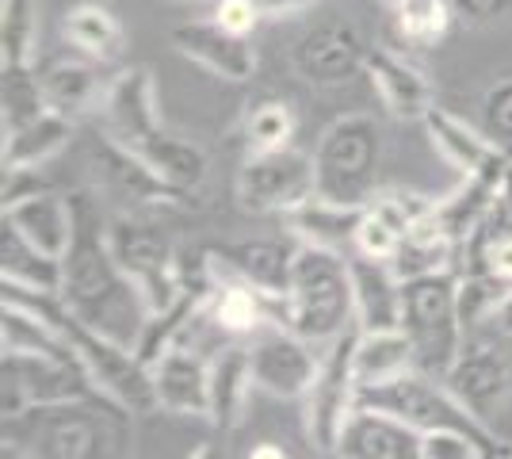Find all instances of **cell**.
I'll use <instances>...</instances> for the list:
<instances>
[{"label": "cell", "mask_w": 512, "mask_h": 459, "mask_svg": "<svg viewBox=\"0 0 512 459\" xmlns=\"http://www.w3.org/2000/svg\"><path fill=\"white\" fill-rule=\"evenodd\" d=\"M69 203H73L77 226H73V245L62 261L65 306L85 326L100 329L123 345H138L150 314H146L138 287L130 284L127 272L119 268L115 253H111V238H107L111 219L92 192H77V196H69Z\"/></svg>", "instance_id": "cell-1"}, {"label": "cell", "mask_w": 512, "mask_h": 459, "mask_svg": "<svg viewBox=\"0 0 512 459\" xmlns=\"http://www.w3.org/2000/svg\"><path fill=\"white\" fill-rule=\"evenodd\" d=\"M130 417L119 402L88 394L4 421V437L20 440L35 459H130Z\"/></svg>", "instance_id": "cell-2"}, {"label": "cell", "mask_w": 512, "mask_h": 459, "mask_svg": "<svg viewBox=\"0 0 512 459\" xmlns=\"http://www.w3.org/2000/svg\"><path fill=\"white\" fill-rule=\"evenodd\" d=\"M360 406L398 417V421L413 425L417 433H463V437L478 440V448H482L486 459H512V440L497 437L490 425H482L448 391V383L440 375H428L413 368V372L398 375V379H390L383 387H363Z\"/></svg>", "instance_id": "cell-3"}, {"label": "cell", "mask_w": 512, "mask_h": 459, "mask_svg": "<svg viewBox=\"0 0 512 459\" xmlns=\"http://www.w3.org/2000/svg\"><path fill=\"white\" fill-rule=\"evenodd\" d=\"M283 326L295 329L310 345H333L344 329L356 326L352 303V272L348 257L318 245H299L291 295L283 303Z\"/></svg>", "instance_id": "cell-4"}, {"label": "cell", "mask_w": 512, "mask_h": 459, "mask_svg": "<svg viewBox=\"0 0 512 459\" xmlns=\"http://www.w3.org/2000/svg\"><path fill=\"white\" fill-rule=\"evenodd\" d=\"M379 165H383V127L375 115H341L318 138L314 173L318 196L344 207H367L379 192Z\"/></svg>", "instance_id": "cell-5"}, {"label": "cell", "mask_w": 512, "mask_h": 459, "mask_svg": "<svg viewBox=\"0 0 512 459\" xmlns=\"http://www.w3.org/2000/svg\"><path fill=\"white\" fill-rule=\"evenodd\" d=\"M402 329L413 341L417 372L448 375L455 356L463 352V318H459V276L436 272L402 284Z\"/></svg>", "instance_id": "cell-6"}, {"label": "cell", "mask_w": 512, "mask_h": 459, "mask_svg": "<svg viewBox=\"0 0 512 459\" xmlns=\"http://www.w3.org/2000/svg\"><path fill=\"white\" fill-rule=\"evenodd\" d=\"M107 238H111V253H115L119 268L127 272L130 284L138 287L146 314H161L184 295L192 276L184 272L180 253L161 226L134 219V215H119L107 226Z\"/></svg>", "instance_id": "cell-7"}, {"label": "cell", "mask_w": 512, "mask_h": 459, "mask_svg": "<svg viewBox=\"0 0 512 459\" xmlns=\"http://www.w3.org/2000/svg\"><path fill=\"white\" fill-rule=\"evenodd\" d=\"M356 341L360 326L344 329L321 352V372L306 402V437L318 452H337L348 417L360 410V379H356Z\"/></svg>", "instance_id": "cell-8"}, {"label": "cell", "mask_w": 512, "mask_h": 459, "mask_svg": "<svg viewBox=\"0 0 512 459\" xmlns=\"http://www.w3.org/2000/svg\"><path fill=\"white\" fill-rule=\"evenodd\" d=\"M318 196L314 153L295 146L272 153H245V165L237 169V203L249 215H291L302 203Z\"/></svg>", "instance_id": "cell-9"}, {"label": "cell", "mask_w": 512, "mask_h": 459, "mask_svg": "<svg viewBox=\"0 0 512 459\" xmlns=\"http://www.w3.org/2000/svg\"><path fill=\"white\" fill-rule=\"evenodd\" d=\"M88 394H100L88 383L85 368L77 360H50L27 352H4L0 360V414L16 421L39 406H62Z\"/></svg>", "instance_id": "cell-10"}, {"label": "cell", "mask_w": 512, "mask_h": 459, "mask_svg": "<svg viewBox=\"0 0 512 459\" xmlns=\"http://www.w3.org/2000/svg\"><path fill=\"white\" fill-rule=\"evenodd\" d=\"M249 360H253L256 391L272 398H306L321 372V352L287 326H264L249 337Z\"/></svg>", "instance_id": "cell-11"}, {"label": "cell", "mask_w": 512, "mask_h": 459, "mask_svg": "<svg viewBox=\"0 0 512 459\" xmlns=\"http://www.w3.org/2000/svg\"><path fill=\"white\" fill-rule=\"evenodd\" d=\"M444 383L482 425L505 437V417L512 414V372L501 352L493 345H463Z\"/></svg>", "instance_id": "cell-12"}, {"label": "cell", "mask_w": 512, "mask_h": 459, "mask_svg": "<svg viewBox=\"0 0 512 459\" xmlns=\"http://www.w3.org/2000/svg\"><path fill=\"white\" fill-rule=\"evenodd\" d=\"M214 276H234L268 295L272 303H287L291 295V276H295V257L299 241L295 238H241L222 241L203 253Z\"/></svg>", "instance_id": "cell-13"}, {"label": "cell", "mask_w": 512, "mask_h": 459, "mask_svg": "<svg viewBox=\"0 0 512 459\" xmlns=\"http://www.w3.org/2000/svg\"><path fill=\"white\" fill-rule=\"evenodd\" d=\"M371 46L352 23H321L291 46V66L306 85L341 88L367 69Z\"/></svg>", "instance_id": "cell-14"}, {"label": "cell", "mask_w": 512, "mask_h": 459, "mask_svg": "<svg viewBox=\"0 0 512 459\" xmlns=\"http://www.w3.org/2000/svg\"><path fill=\"white\" fill-rule=\"evenodd\" d=\"M100 119H104V134L115 146H123V150H134L138 142H146V138L161 131L165 123H161L157 88H153L150 69L130 66L119 77H111Z\"/></svg>", "instance_id": "cell-15"}, {"label": "cell", "mask_w": 512, "mask_h": 459, "mask_svg": "<svg viewBox=\"0 0 512 459\" xmlns=\"http://www.w3.org/2000/svg\"><path fill=\"white\" fill-rule=\"evenodd\" d=\"M509 165H512V157H509V150H505L497 161H490L486 169L463 176L459 188H451L448 196L436 199V207H432V226H436L455 249H463V241H467L470 234L482 226V219L497 207Z\"/></svg>", "instance_id": "cell-16"}, {"label": "cell", "mask_w": 512, "mask_h": 459, "mask_svg": "<svg viewBox=\"0 0 512 459\" xmlns=\"http://www.w3.org/2000/svg\"><path fill=\"white\" fill-rule=\"evenodd\" d=\"M172 46L176 54H184L188 62L203 66L207 73L222 77V81H249L256 73V46L249 35H234L222 23L214 20H188L172 27Z\"/></svg>", "instance_id": "cell-17"}, {"label": "cell", "mask_w": 512, "mask_h": 459, "mask_svg": "<svg viewBox=\"0 0 512 459\" xmlns=\"http://www.w3.org/2000/svg\"><path fill=\"white\" fill-rule=\"evenodd\" d=\"M157 410L180 417H211V360L195 345H176L150 364Z\"/></svg>", "instance_id": "cell-18"}, {"label": "cell", "mask_w": 512, "mask_h": 459, "mask_svg": "<svg viewBox=\"0 0 512 459\" xmlns=\"http://www.w3.org/2000/svg\"><path fill=\"white\" fill-rule=\"evenodd\" d=\"M363 77L371 81V88L379 92L383 108L394 119H425L428 111L436 108V88L428 81V73L421 66H413L406 54L398 50H371L367 54V69Z\"/></svg>", "instance_id": "cell-19"}, {"label": "cell", "mask_w": 512, "mask_h": 459, "mask_svg": "<svg viewBox=\"0 0 512 459\" xmlns=\"http://www.w3.org/2000/svg\"><path fill=\"white\" fill-rule=\"evenodd\" d=\"M4 226H12L16 234L31 241L35 249H43L46 257L54 261H65L69 245H73V203L69 196H58V192H31L23 199H12L4 203Z\"/></svg>", "instance_id": "cell-20"}, {"label": "cell", "mask_w": 512, "mask_h": 459, "mask_svg": "<svg viewBox=\"0 0 512 459\" xmlns=\"http://www.w3.org/2000/svg\"><path fill=\"white\" fill-rule=\"evenodd\" d=\"M421 440L425 433L406 421L360 406L344 425L337 459H421Z\"/></svg>", "instance_id": "cell-21"}, {"label": "cell", "mask_w": 512, "mask_h": 459, "mask_svg": "<svg viewBox=\"0 0 512 459\" xmlns=\"http://www.w3.org/2000/svg\"><path fill=\"white\" fill-rule=\"evenodd\" d=\"M214 276V272H211ZM207 322L226 337H253L264 326H283V303H272L256 287L234 276H214V287L207 295Z\"/></svg>", "instance_id": "cell-22"}, {"label": "cell", "mask_w": 512, "mask_h": 459, "mask_svg": "<svg viewBox=\"0 0 512 459\" xmlns=\"http://www.w3.org/2000/svg\"><path fill=\"white\" fill-rule=\"evenodd\" d=\"M43 77V92H46V108L65 115V119H81L88 111L104 108L107 85L104 81V62H92L85 54L77 58H58L39 73Z\"/></svg>", "instance_id": "cell-23"}, {"label": "cell", "mask_w": 512, "mask_h": 459, "mask_svg": "<svg viewBox=\"0 0 512 459\" xmlns=\"http://www.w3.org/2000/svg\"><path fill=\"white\" fill-rule=\"evenodd\" d=\"M352 303H356V326L363 333L371 329H402V280L386 261H371L352 253Z\"/></svg>", "instance_id": "cell-24"}, {"label": "cell", "mask_w": 512, "mask_h": 459, "mask_svg": "<svg viewBox=\"0 0 512 459\" xmlns=\"http://www.w3.org/2000/svg\"><path fill=\"white\" fill-rule=\"evenodd\" d=\"M134 153L146 169L161 176L169 188H176L180 196H192L203 188V180H207V169H211V161H207V153L203 146H195L188 138H180V134H172L169 127H161V131L146 138V142H138Z\"/></svg>", "instance_id": "cell-25"}, {"label": "cell", "mask_w": 512, "mask_h": 459, "mask_svg": "<svg viewBox=\"0 0 512 459\" xmlns=\"http://www.w3.org/2000/svg\"><path fill=\"white\" fill-rule=\"evenodd\" d=\"M421 123H425L432 150L440 153L459 176L478 173V169H486L490 161H497L505 153V146H497L490 134H482L478 127H470L467 119H459V115H451L444 108H432Z\"/></svg>", "instance_id": "cell-26"}, {"label": "cell", "mask_w": 512, "mask_h": 459, "mask_svg": "<svg viewBox=\"0 0 512 459\" xmlns=\"http://www.w3.org/2000/svg\"><path fill=\"white\" fill-rule=\"evenodd\" d=\"M92 165L100 169V180H104L107 192L119 199H130V203H180V199H188L180 196L176 188H169L153 169H146L134 153L115 146L107 134L104 142L92 150Z\"/></svg>", "instance_id": "cell-27"}, {"label": "cell", "mask_w": 512, "mask_h": 459, "mask_svg": "<svg viewBox=\"0 0 512 459\" xmlns=\"http://www.w3.org/2000/svg\"><path fill=\"white\" fill-rule=\"evenodd\" d=\"M256 391L253 383V360H249V345H226L211 356V421L214 429L230 433L241 425L249 394Z\"/></svg>", "instance_id": "cell-28"}, {"label": "cell", "mask_w": 512, "mask_h": 459, "mask_svg": "<svg viewBox=\"0 0 512 459\" xmlns=\"http://www.w3.org/2000/svg\"><path fill=\"white\" fill-rule=\"evenodd\" d=\"M363 207H344V203H329V199L314 196L310 203H302L299 211L287 215L291 238L299 245H318V249H333L356 253V230H360Z\"/></svg>", "instance_id": "cell-29"}, {"label": "cell", "mask_w": 512, "mask_h": 459, "mask_svg": "<svg viewBox=\"0 0 512 459\" xmlns=\"http://www.w3.org/2000/svg\"><path fill=\"white\" fill-rule=\"evenodd\" d=\"M62 35L77 54H85L92 62H104V66L123 58V46H127V31H123L119 16L96 0H81L65 12Z\"/></svg>", "instance_id": "cell-30"}, {"label": "cell", "mask_w": 512, "mask_h": 459, "mask_svg": "<svg viewBox=\"0 0 512 459\" xmlns=\"http://www.w3.org/2000/svg\"><path fill=\"white\" fill-rule=\"evenodd\" d=\"M69 138H73V119L46 108L39 119L4 134L0 161H4V169H43L46 161H54L69 146Z\"/></svg>", "instance_id": "cell-31"}, {"label": "cell", "mask_w": 512, "mask_h": 459, "mask_svg": "<svg viewBox=\"0 0 512 459\" xmlns=\"http://www.w3.org/2000/svg\"><path fill=\"white\" fill-rule=\"evenodd\" d=\"M417 368L413 356V341L406 337V329H371L356 341V379L363 387H383L390 379L406 375Z\"/></svg>", "instance_id": "cell-32"}, {"label": "cell", "mask_w": 512, "mask_h": 459, "mask_svg": "<svg viewBox=\"0 0 512 459\" xmlns=\"http://www.w3.org/2000/svg\"><path fill=\"white\" fill-rule=\"evenodd\" d=\"M0 284L27 291H62V261L46 257L12 226H0Z\"/></svg>", "instance_id": "cell-33"}, {"label": "cell", "mask_w": 512, "mask_h": 459, "mask_svg": "<svg viewBox=\"0 0 512 459\" xmlns=\"http://www.w3.org/2000/svg\"><path fill=\"white\" fill-rule=\"evenodd\" d=\"M295 131H299V119L287 100H260L245 111L241 142H245V153L287 150L295 142Z\"/></svg>", "instance_id": "cell-34"}, {"label": "cell", "mask_w": 512, "mask_h": 459, "mask_svg": "<svg viewBox=\"0 0 512 459\" xmlns=\"http://www.w3.org/2000/svg\"><path fill=\"white\" fill-rule=\"evenodd\" d=\"M46 111L43 77H35L31 66H0V119L4 134L39 119Z\"/></svg>", "instance_id": "cell-35"}, {"label": "cell", "mask_w": 512, "mask_h": 459, "mask_svg": "<svg viewBox=\"0 0 512 459\" xmlns=\"http://www.w3.org/2000/svg\"><path fill=\"white\" fill-rule=\"evenodd\" d=\"M39 43V0H0V66H31Z\"/></svg>", "instance_id": "cell-36"}, {"label": "cell", "mask_w": 512, "mask_h": 459, "mask_svg": "<svg viewBox=\"0 0 512 459\" xmlns=\"http://www.w3.org/2000/svg\"><path fill=\"white\" fill-rule=\"evenodd\" d=\"M448 0H402L394 4V27L409 46H436L451 27Z\"/></svg>", "instance_id": "cell-37"}, {"label": "cell", "mask_w": 512, "mask_h": 459, "mask_svg": "<svg viewBox=\"0 0 512 459\" xmlns=\"http://www.w3.org/2000/svg\"><path fill=\"white\" fill-rule=\"evenodd\" d=\"M402 234L390 226V222L375 211V207H363L360 230H356V253L360 257H371V261H394V253L402 249Z\"/></svg>", "instance_id": "cell-38"}, {"label": "cell", "mask_w": 512, "mask_h": 459, "mask_svg": "<svg viewBox=\"0 0 512 459\" xmlns=\"http://www.w3.org/2000/svg\"><path fill=\"white\" fill-rule=\"evenodd\" d=\"M482 115H486V134L497 146H512V77L497 81L482 100Z\"/></svg>", "instance_id": "cell-39"}, {"label": "cell", "mask_w": 512, "mask_h": 459, "mask_svg": "<svg viewBox=\"0 0 512 459\" xmlns=\"http://www.w3.org/2000/svg\"><path fill=\"white\" fill-rule=\"evenodd\" d=\"M451 16L463 27H505L512 23V0H448Z\"/></svg>", "instance_id": "cell-40"}, {"label": "cell", "mask_w": 512, "mask_h": 459, "mask_svg": "<svg viewBox=\"0 0 512 459\" xmlns=\"http://www.w3.org/2000/svg\"><path fill=\"white\" fill-rule=\"evenodd\" d=\"M421 459H486L478 440L463 433H425L421 440Z\"/></svg>", "instance_id": "cell-41"}, {"label": "cell", "mask_w": 512, "mask_h": 459, "mask_svg": "<svg viewBox=\"0 0 512 459\" xmlns=\"http://www.w3.org/2000/svg\"><path fill=\"white\" fill-rule=\"evenodd\" d=\"M211 16L222 23L226 31H234V35H249V39H253L256 23L264 20V16H260V8H256L253 0H218Z\"/></svg>", "instance_id": "cell-42"}, {"label": "cell", "mask_w": 512, "mask_h": 459, "mask_svg": "<svg viewBox=\"0 0 512 459\" xmlns=\"http://www.w3.org/2000/svg\"><path fill=\"white\" fill-rule=\"evenodd\" d=\"M253 4L264 20H283V16H299L306 8H314L318 0H253Z\"/></svg>", "instance_id": "cell-43"}, {"label": "cell", "mask_w": 512, "mask_h": 459, "mask_svg": "<svg viewBox=\"0 0 512 459\" xmlns=\"http://www.w3.org/2000/svg\"><path fill=\"white\" fill-rule=\"evenodd\" d=\"M493 326L501 329V333H509L512 337V287H509V295L497 303V310H493V318H490Z\"/></svg>", "instance_id": "cell-44"}, {"label": "cell", "mask_w": 512, "mask_h": 459, "mask_svg": "<svg viewBox=\"0 0 512 459\" xmlns=\"http://www.w3.org/2000/svg\"><path fill=\"white\" fill-rule=\"evenodd\" d=\"M188 459H230V452H226V444H214V440H203L199 448H195Z\"/></svg>", "instance_id": "cell-45"}, {"label": "cell", "mask_w": 512, "mask_h": 459, "mask_svg": "<svg viewBox=\"0 0 512 459\" xmlns=\"http://www.w3.org/2000/svg\"><path fill=\"white\" fill-rule=\"evenodd\" d=\"M0 459H35L27 448H23L20 440H12V437H4V448H0Z\"/></svg>", "instance_id": "cell-46"}, {"label": "cell", "mask_w": 512, "mask_h": 459, "mask_svg": "<svg viewBox=\"0 0 512 459\" xmlns=\"http://www.w3.org/2000/svg\"><path fill=\"white\" fill-rule=\"evenodd\" d=\"M249 459H291L279 444H256L253 452H249Z\"/></svg>", "instance_id": "cell-47"}, {"label": "cell", "mask_w": 512, "mask_h": 459, "mask_svg": "<svg viewBox=\"0 0 512 459\" xmlns=\"http://www.w3.org/2000/svg\"><path fill=\"white\" fill-rule=\"evenodd\" d=\"M501 203H505V211H509V219H512V165H509V173H505V184H501Z\"/></svg>", "instance_id": "cell-48"}, {"label": "cell", "mask_w": 512, "mask_h": 459, "mask_svg": "<svg viewBox=\"0 0 512 459\" xmlns=\"http://www.w3.org/2000/svg\"><path fill=\"white\" fill-rule=\"evenodd\" d=\"M184 4H218V0H184Z\"/></svg>", "instance_id": "cell-49"}, {"label": "cell", "mask_w": 512, "mask_h": 459, "mask_svg": "<svg viewBox=\"0 0 512 459\" xmlns=\"http://www.w3.org/2000/svg\"><path fill=\"white\" fill-rule=\"evenodd\" d=\"M386 4H390V8H394V4H402V0H386Z\"/></svg>", "instance_id": "cell-50"}]
</instances>
